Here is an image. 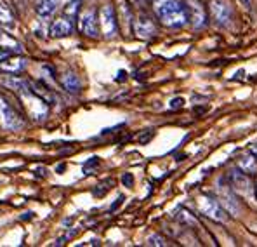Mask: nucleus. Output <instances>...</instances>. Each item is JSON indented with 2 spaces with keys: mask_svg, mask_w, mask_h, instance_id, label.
<instances>
[{
  "mask_svg": "<svg viewBox=\"0 0 257 247\" xmlns=\"http://www.w3.org/2000/svg\"><path fill=\"white\" fill-rule=\"evenodd\" d=\"M14 20V14L7 0H0V23L2 25H11Z\"/></svg>",
  "mask_w": 257,
  "mask_h": 247,
  "instance_id": "obj_16",
  "label": "nucleus"
},
{
  "mask_svg": "<svg viewBox=\"0 0 257 247\" xmlns=\"http://www.w3.org/2000/svg\"><path fill=\"white\" fill-rule=\"evenodd\" d=\"M132 26H134L136 37L141 40H150L158 33V28H157V25H155V21L151 20L150 16H146V14H139V16L132 21Z\"/></svg>",
  "mask_w": 257,
  "mask_h": 247,
  "instance_id": "obj_6",
  "label": "nucleus"
},
{
  "mask_svg": "<svg viewBox=\"0 0 257 247\" xmlns=\"http://www.w3.org/2000/svg\"><path fill=\"white\" fill-rule=\"evenodd\" d=\"M221 206H226V211H229L231 214H238V211H240V207H238V204L235 202V199H233L229 193H226V192H222L221 193Z\"/></svg>",
  "mask_w": 257,
  "mask_h": 247,
  "instance_id": "obj_17",
  "label": "nucleus"
},
{
  "mask_svg": "<svg viewBox=\"0 0 257 247\" xmlns=\"http://www.w3.org/2000/svg\"><path fill=\"white\" fill-rule=\"evenodd\" d=\"M122 183L125 185V186H128V188H131L132 186V183H134V178H132V174H123V178H122Z\"/></svg>",
  "mask_w": 257,
  "mask_h": 247,
  "instance_id": "obj_21",
  "label": "nucleus"
},
{
  "mask_svg": "<svg viewBox=\"0 0 257 247\" xmlns=\"http://www.w3.org/2000/svg\"><path fill=\"white\" fill-rule=\"evenodd\" d=\"M238 164V169L245 174H254L257 173V160L254 158V155H248V153H243L238 157L236 160Z\"/></svg>",
  "mask_w": 257,
  "mask_h": 247,
  "instance_id": "obj_11",
  "label": "nucleus"
},
{
  "mask_svg": "<svg viewBox=\"0 0 257 247\" xmlns=\"http://www.w3.org/2000/svg\"><path fill=\"white\" fill-rule=\"evenodd\" d=\"M97 23H99L101 33L104 39H113L118 32V18H116L115 7L111 4H104L97 13Z\"/></svg>",
  "mask_w": 257,
  "mask_h": 247,
  "instance_id": "obj_2",
  "label": "nucleus"
},
{
  "mask_svg": "<svg viewBox=\"0 0 257 247\" xmlns=\"http://www.w3.org/2000/svg\"><path fill=\"white\" fill-rule=\"evenodd\" d=\"M250 151H252L254 155H257V141H255L254 144H250Z\"/></svg>",
  "mask_w": 257,
  "mask_h": 247,
  "instance_id": "obj_24",
  "label": "nucleus"
},
{
  "mask_svg": "<svg viewBox=\"0 0 257 247\" xmlns=\"http://www.w3.org/2000/svg\"><path fill=\"white\" fill-rule=\"evenodd\" d=\"M97 11L94 7L78 13V30L82 35L89 37V39H96L99 35V28H97Z\"/></svg>",
  "mask_w": 257,
  "mask_h": 247,
  "instance_id": "obj_5",
  "label": "nucleus"
},
{
  "mask_svg": "<svg viewBox=\"0 0 257 247\" xmlns=\"http://www.w3.org/2000/svg\"><path fill=\"white\" fill-rule=\"evenodd\" d=\"M56 9H58L56 0H40V2L37 4V14H39L40 18H51Z\"/></svg>",
  "mask_w": 257,
  "mask_h": 247,
  "instance_id": "obj_14",
  "label": "nucleus"
},
{
  "mask_svg": "<svg viewBox=\"0 0 257 247\" xmlns=\"http://www.w3.org/2000/svg\"><path fill=\"white\" fill-rule=\"evenodd\" d=\"M183 98H176V100L171 101V108H179V106H183Z\"/></svg>",
  "mask_w": 257,
  "mask_h": 247,
  "instance_id": "obj_23",
  "label": "nucleus"
},
{
  "mask_svg": "<svg viewBox=\"0 0 257 247\" xmlns=\"http://www.w3.org/2000/svg\"><path fill=\"white\" fill-rule=\"evenodd\" d=\"M255 199H257V185H255Z\"/></svg>",
  "mask_w": 257,
  "mask_h": 247,
  "instance_id": "obj_26",
  "label": "nucleus"
},
{
  "mask_svg": "<svg viewBox=\"0 0 257 247\" xmlns=\"http://www.w3.org/2000/svg\"><path fill=\"white\" fill-rule=\"evenodd\" d=\"M59 82H61L63 89L66 91V93H71V94H77L82 87L80 78H78L73 71H64L61 77H59Z\"/></svg>",
  "mask_w": 257,
  "mask_h": 247,
  "instance_id": "obj_10",
  "label": "nucleus"
},
{
  "mask_svg": "<svg viewBox=\"0 0 257 247\" xmlns=\"http://www.w3.org/2000/svg\"><path fill=\"white\" fill-rule=\"evenodd\" d=\"M229 180H231L233 188L240 190V192H248V188H250V180H248L247 174L241 173V171H235V173H231Z\"/></svg>",
  "mask_w": 257,
  "mask_h": 247,
  "instance_id": "obj_12",
  "label": "nucleus"
},
{
  "mask_svg": "<svg viewBox=\"0 0 257 247\" xmlns=\"http://www.w3.org/2000/svg\"><path fill=\"white\" fill-rule=\"evenodd\" d=\"M0 47L7 49V51H11L13 54L14 52H21V45L18 44L11 35H7L6 32H2V30H0Z\"/></svg>",
  "mask_w": 257,
  "mask_h": 247,
  "instance_id": "obj_15",
  "label": "nucleus"
},
{
  "mask_svg": "<svg viewBox=\"0 0 257 247\" xmlns=\"http://www.w3.org/2000/svg\"><path fill=\"white\" fill-rule=\"evenodd\" d=\"M179 219H181V221H184V223H190V225H193V226L196 225V219L193 218V216L190 214V212H186V211H181Z\"/></svg>",
  "mask_w": 257,
  "mask_h": 247,
  "instance_id": "obj_20",
  "label": "nucleus"
},
{
  "mask_svg": "<svg viewBox=\"0 0 257 247\" xmlns=\"http://www.w3.org/2000/svg\"><path fill=\"white\" fill-rule=\"evenodd\" d=\"M11 56H13V52L7 51V49H4V47H0V61H4V59L11 58Z\"/></svg>",
  "mask_w": 257,
  "mask_h": 247,
  "instance_id": "obj_22",
  "label": "nucleus"
},
{
  "mask_svg": "<svg viewBox=\"0 0 257 247\" xmlns=\"http://www.w3.org/2000/svg\"><path fill=\"white\" fill-rule=\"evenodd\" d=\"M188 11H190V21L195 28H202L207 23V14L200 0H188Z\"/></svg>",
  "mask_w": 257,
  "mask_h": 247,
  "instance_id": "obj_9",
  "label": "nucleus"
},
{
  "mask_svg": "<svg viewBox=\"0 0 257 247\" xmlns=\"http://www.w3.org/2000/svg\"><path fill=\"white\" fill-rule=\"evenodd\" d=\"M26 68V59L25 58H11L9 61L0 63V70L2 71H13V73H20Z\"/></svg>",
  "mask_w": 257,
  "mask_h": 247,
  "instance_id": "obj_13",
  "label": "nucleus"
},
{
  "mask_svg": "<svg viewBox=\"0 0 257 247\" xmlns=\"http://www.w3.org/2000/svg\"><path fill=\"white\" fill-rule=\"evenodd\" d=\"M75 30L73 25V18H68V16H61L58 20L52 21L51 25V35L54 39H64V37H70Z\"/></svg>",
  "mask_w": 257,
  "mask_h": 247,
  "instance_id": "obj_8",
  "label": "nucleus"
},
{
  "mask_svg": "<svg viewBox=\"0 0 257 247\" xmlns=\"http://www.w3.org/2000/svg\"><path fill=\"white\" fill-rule=\"evenodd\" d=\"M148 245H167V240H165L164 237H160V235H151V237L148 238V242H146Z\"/></svg>",
  "mask_w": 257,
  "mask_h": 247,
  "instance_id": "obj_19",
  "label": "nucleus"
},
{
  "mask_svg": "<svg viewBox=\"0 0 257 247\" xmlns=\"http://www.w3.org/2000/svg\"><path fill=\"white\" fill-rule=\"evenodd\" d=\"M240 2H243L245 6H250V0H240Z\"/></svg>",
  "mask_w": 257,
  "mask_h": 247,
  "instance_id": "obj_25",
  "label": "nucleus"
},
{
  "mask_svg": "<svg viewBox=\"0 0 257 247\" xmlns=\"http://www.w3.org/2000/svg\"><path fill=\"white\" fill-rule=\"evenodd\" d=\"M210 14L214 23L219 26H228L233 20V9L226 0H212L210 2Z\"/></svg>",
  "mask_w": 257,
  "mask_h": 247,
  "instance_id": "obj_7",
  "label": "nucleus"
},
{
  "mask_svg": "<svg viewBox=\"0 0 257 247\" xmlns=\"http://www.w3.org/2000/svg\"><path fill=\"white\" fill-rule=\"evenodd\" d=\"M0 122H2L6 129H9V131H18V129H21L25 125L21 113L2 94H0Z\"/></svg>",
  "mask_w": 257,
  "mask_h": 247,
  "instance_id": "obj_3",
  "label": "nucleus"
},
{
  "mask_svg": "<svg viewBox=\"0 0 257 247\" xmlns=\"http://www.w3.org/2000/svg\"><path fill=\"white\" fill-rule=\"evenodd\" d=\"M157 20L167 28H183L190 23L188 6L181 0H151Z\"/></svg>",
  "mask_w": 257,
  "mask_h": 247,
  "instance_id": "obj_1",
  "label": "nucleus"
},
{
  "mask_svg": "<svg viewBox=\"0 0 257 247\" xmlns=\"http://www.w3.org/2000/svg\"><path fill=\"white\" fill-rule=\"evenodd\" d=\"M198 209L203 216H207V218L214 219V221H217V223H224L226 219H228L226 209L221 206V202L209 195L198 197Z\"/></svg>",
  "mask_w": 257,
  "mask_h": 247,
  "instance_id": "obj_4",
  "label": "nucleus"
},
{
  "mask_svg": "<svg viewBox=\"0 0 257 247\" xmlns=\"http://www.w3.org/2000/svg\"><path fill=\"white\" fill-rule=\"evenodd\" d=\"M80 4H82V0H73V2H68L66 7H64V13H66V16L77 18L78 13H80Z\"/></svg>",
  "mask_w": 257,
  "mask_h": 247,
  "instance_id": "obj_18",
  "label": "nucleus"
}]
</instances>
